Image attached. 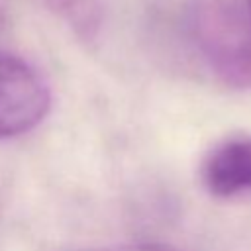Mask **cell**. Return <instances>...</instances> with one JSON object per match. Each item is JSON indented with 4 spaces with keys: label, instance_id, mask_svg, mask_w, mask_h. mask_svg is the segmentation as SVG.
I'll list each match as a JSON object with an SVG mask.
<instances>
[{
    "label": "cell",
    "instance_id": "cell-2",
    "mask_svg": "<svg viewBox=\"0 0 251 251\" xmlns=\"http://www.w3.org/2000/svg\"><path fill=\"white\" fill-rule=\"evenodd\" d=\"M51 90L24 57L0 51V141L33 131L49 114Z\"/></svg>",
    "mask_w": 251,
    "mask_h": 251
},
{
    "label": "cell",
    "instance_id": "cell-4",
    "mask_svg": "<svg viewBox=\"0 0 251 251\" xmlns=\"http://www.w3.org/2000/svg\"><path fill=\"white\" fill-rule=\"evenodd\" d=\"M55 14L80 41L92 43L100 37L106 24L104 0H39Z\"/></svg>",
    "mask_w": 251,
    "mask_h": 251
},
{
    "label": "cell",
    "instance_id": "cell-1",
    "mask_svg": "<svg viewBox=\"0 0 251 251\" xmlns=\"http://www.w3.org/2000/svg\"><path fill=\"white\" fill-rule=\"evenodd\" d=\"M182 31L222 84L251 88V14L245 0H190L182 12Z\"/></svg>",
    "mask_w": 251,
    "mask_h": 251
},
{
    "label": "cell",
    "instance_id": "cell-3",
    "mask_svg": "<svg viewBox=\"0 0 251 251\" xmlns=\"http://www.w3.org/2000/svg\"><path fill=\"white\" fill-rule=\"evenodd\" d=\"M200 180L218 198L251 192V133H231L214 143L202 159Z\"/></svg>",
    "mask_w": 251,
    "mask_h": 251
},
{
    "label": "cell",
    "instance_id": "cell-6",
    "mask_svg": "<svg viewBox=\"0 0 251 251\" xmlns=\"http://www.w3.org/2000/svg\"><path fill=\"white\" fill-rule=\"evenodd\" d=\"M245 6H247V10H249V14H251V0H245Z\"/></svg>",
    "mask_w": 251,
    "mask_h": 251
},
{
    "label": "cell",
    "instance_id": "cell-5",
    "mask_svg": "<svg viewBox=\"0 0 251 251\" xmlns=\"http://www.w3.org/2000/svg\"><path fill=\"white\" fill-rule=\"evenodd\" d=\"M96 251H176V249L167 247L163 243H153V241H133V243H122V245H114L108 249H96Z\"/></svg>",
    "mask_w": 251,
    "mask_h": 251
}]
</instances>
